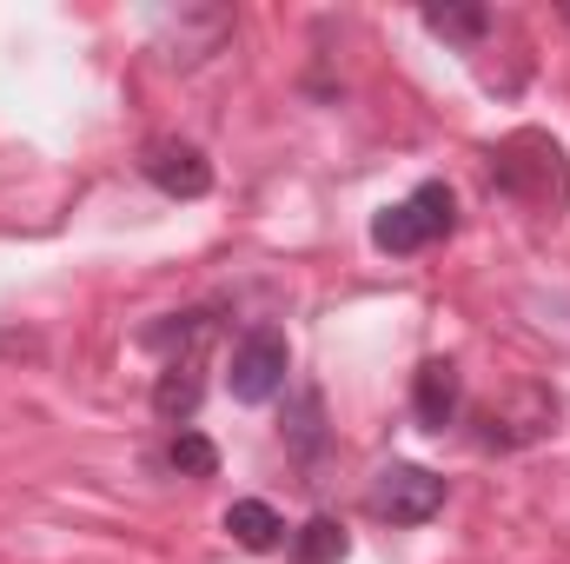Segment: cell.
<instances>
[{
    "mask_svg": "<svg viewBox=\"0 0 570 564\" xmlns=\"http://www.w3.org/2000/svg\"><path fill=\"white\" fill-rule=\"evenodd\" d=\"M491 186L504 193V200H518V206H531V213H564L570 200V166H564V146L551 140V134H538V127H524V134H511V140L491 146Z\"/></svg>",
    "mask_w": 570,
    "mask_h": 564,
    "instance_id": "1",
    "label": "cell"
},
{
    "mask_svg": "<svg viewBox=\"0 0 570 564\" xmlns=\"http://www.w3.org/2000/svg\"><path fill=\"white\" fill-rule=\"evenodd\" d=\"M458 406H464V372L451 359H425L412 372V412H419V425L444 431V425H458Z\"/></svg>",
    "mask_w": 570,
    "mask_h": 564,
    "instance_id": "7",
    "label": "cell"
},
{
    "mask_svg": "<svg viewBox=\"0 0 570 564\" xmlns=\"http://www.w3.org/2000/svg\"><path fill=\"white\" fill-rule=\"evenodd\" d=\"M285 445H292L298 458H312V451L325 445V399H318V392H298V412L285 425Z\"/></svg>",
    "mask_w": 570,
    "mask_h": 564,
    "instance_id": "15",
    "label": "cell"
},
{
    "mask_svg": "<svg viewBox=\"0 0 570 564\" xmlns=\"http://www.w3.org/2000/svg\"><path fill=\"white\" fill-rule=\"evenodd\" d=\"M345 552H352V532H345L332 512H312V518L292 532V558L298 564H338Z\"/></svg>",
    "mask_w": 570,
    "mask_h": 564,
    "instance_id": "13",
    "label": "cell"
},
{
    "mask_svg": "<svg viewBox=\"0 0 570 564\" xmlns=\"http://www.w3.org/2000/svg\"><path fill=\"white\" fill-rule=\"evenodd\" d=\"M140 173H146V186H159L166 200H206L213 193V159L193 140H146Z\"/></svg>",
    "mask_w": 570,
    "mask_h": 564,
    "instance_id": "6",
    "label": "cell"
},
{
    "mask_svg": "<svg viewBox=\"0 0 570 564\" xmlns=\"http://www.w3.org/2000/svg\"><path fill=\"white\" fill-rule=\"evenodd\" d=\"M564 27H570V0H564Z\"/></svg>",
    "mask_w": 570,
    "mask_h": 564,
    "instance_id": "16",
    "label": "cell"
},
{
    "mask_svg": "<svg viewBox=\"0 0 570 564\" xmlns=\"http://www.w3.org/2000/svg\"><path fill=\"white\" fill-rule=\"evenodd\" d=\"M419 20L438 40H451V47H478L491 33V7H478V0H444V7H425Z\"/></svg>",
    "mask_w": 570,
    "mask_h": 564,
    "instance_id": "12",
    "label": "cell"
},
{
    "mask_svg": "<svg viewBox=\"0 0 570 564\" xmlns=\"http://www.w3.org/2000/svg\"><path fill=\"white\" fill-rule=\"evenodd\" d=\"M365 512H372V518H385V525H431V518L444 512V478L425 471V465L392 458V465L372 478Z\"/></svg>",
    "mask_w": 570,
    "mask_h": 564,
    "instance_id": "4",
    "label": "cell"
},
{
    "mask_svg": "<svg viewBox=\"0 0 570 564\" xmlns=\"http://www.w3.org/2000/svg\"><path fill=\"white\" fill-rule=\"evenodd\" d=\"M166 465L179 471V478H219V445L206 438V431H173V445H166Z\"/></svg>",
    "mask_w": 570,
    "mask_h": 564,
    "instance_id": "14",
    "label": "cell"
},
{
    "mask_svg": "<svg viewBox=\"0 0 570 564\" xmlns=\"http://www.w3.org/2000/svg\"><path fill=\"white\" fill-rule=\"evenodd\" d=\"M153 33H159L166 67H199V60H213V54L226 47L233 13H226V7H179V13H159Z\"/></svg>",
    "mask_w": 570,
    "mask_h": 564,
    "instance_id": "5",
    "label": "cell"
},
{
    "mask_svg": "<svg viewBox=\"0 0 570 564\" xmlns=\"http://www.w3.org/2000/svg\"><path fill=\"white\" fill-rule=\"evenodd\" d=\"M199 399H206V372H199V359H173V366H159V379H153V419L173 425V431H186L193 412H199Z\"/></svg>",
    "mask_w": 570,
    "mask_h": 564,
    "instance_id": "10",
    "label": "cell"
},
{
    "mask_svg": "<svg viewBox=\"0 0 570 564\" xmlns=\"http://www.w3.org/2000/svg\"><path fill=\"white\" fill-rule=\"evenodd\" d=\"M544 431H558V399H551V392H538V386L524 392V412H498V406L484 412V445H491V451L538 445Z\"/></svg>",
    "mask_w": 570,
    "mask_h": 564,
    "instance_id": "8",
    "label": "cell"
},
{
    "mask_svg": "<svg viewBox=\"0 0 570 564\" xmlns=\"http://www.w3.org/2000/svg\"><path fill=\"white\" fill-rule=\"evenodd\" d=\"M226 538H233L239 552H279L285 518L266 505V498H239V505H226Z\"/></svg>",
    "mask_w": 570,
    "mask_h": 564,
    "instance_id": "11",
    "label": "cell"
},
{
    "mask_svg": "<svg viewBox=\"0 0 570 564\" xmlns=\"http://www.w3.org/2000/svg\"><path fill=\"white\" fill-rule=\"evenodd\" d=\"M451 233H458V200H451L444 179H425V186H412L399 206L372 213V246L392 253V260H412V253H425V246L451 240Z\"/></svg>",
    "mask_w": 570,
    "mask_h": 564,
    "instance_id": "2",
    "label": "cell"
},
{
    "mask_svg": "<svg viewBox=\"0 0 570 564\" xmlns=\"http://www.w3.org/2000/svg\"><path fill=\"white\" fill-rule=\"evenodd\" d=\"M285 372H292V346H285L279 325H253L239 346H233V366H226V392L239 406H273L285 392Z\"/></svg>",
    "mask_w": 570,
    "mask_h": 564,
    "instance_id": "3",
    "label": "cell"
},
{
    "mask_svg": "<svg viewBox=\"0 0 570 564\" xmlns=\"http://www.w3.org/2000/svg\"><path fill=\"white\" fill-rule=\"evenodd\" d=\"M213 332H219V319H213L206 305H193V312H166V319L140 325V346H146V352H159V359L173 366V359H199Z\"/></svg>",
    "mask_w": 570,
    "mask_h": 564,
    "instance_id": "9",
    "label": "cell"
}]
</instances>
